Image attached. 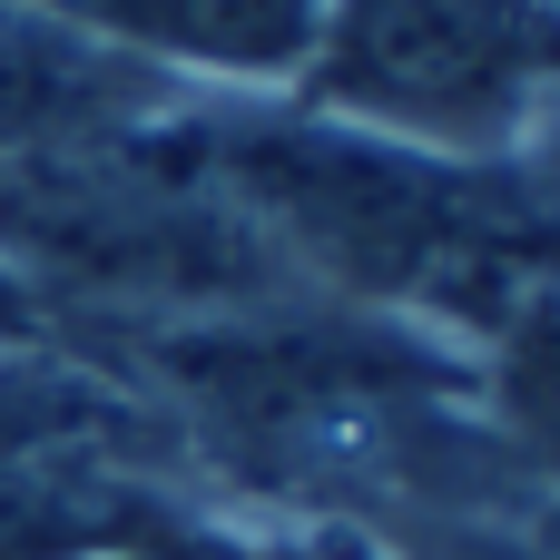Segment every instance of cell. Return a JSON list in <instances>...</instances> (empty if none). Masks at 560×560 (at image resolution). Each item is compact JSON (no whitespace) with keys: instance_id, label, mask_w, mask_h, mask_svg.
Segmentation results:
<instances>
[{"instance_id":"obj_1","label":"cell","mask_w":560,"mask_h":560,"mask_svg":"<svg viewBox=\"0 0 560 560\" xmlns=\"http://www.w3.org/2000/svg\"><path fill=\"white\" fill-rule=\"evenodd\" d=\"M560 59L551 0H325L315 98L404 148H492Z\"/></svg>"},{"instance_id":"obj_2","label":"cell","mask_w":560,"mask_h":560,"mask_svg":"<svg viewBox=\"0 0 560 560\" xmlns=\"http://www.w3.org/2000/svg\"><path fill=\"white\" fill-rule=\"evenodd\" d=\"M69 20L79 39L138 69H207V79H295L325 39V0H20Z\"/></svg>"},{"instance_id":"obj_3","label":"cell","mask_w":560,"mask_h":560,"mask_svg":"<svg viewBox=\"0 0 560 560\" xmlns=\"http://www.w3.org/2000/svg\"><path fill=\"white\" fill-rule=\"evenodd\" d=\"M167 532V502L89 453L0 463V560H118Z\"/></svg>"},{"instance_id":"obj_4","label":"cell","mask_w":560,"mask_h":560,"mask_svg":"<svg viewBox=\"0 0 560 560\" xmlns=\"http://www.w3.org/2000/svg\"><path fill=\"white\" fill-rule=\"evenodd\" d=\"M118 560H256V551H226V541H207V532H158V541H138V551H118Z\"/></svg>"},{"instance_id":"obj_5","label":"cell","mask_w":560,"mask_h":560,"mask_svg":"<svg viewBox=\"0 0 560 560\" xmlns=\"http://www.w3.org/2000/svg\"><path fill=\"white\" fill-rule=\"evenodd\" d=\"M0 335H20V285H0Z\"/></svg>"},{"instance_id":"obj_6","label":"cell","mask_w":560,"mask_h":560,"mask_svg":"<svg viewBox=\"0 0 560 560\" xmlns=\"http://www.w3.org/2000/svg\"><path fill=\"white\" fill-rule=\"evenodd\" d=\"M492 560H512V551H492Z\"/></svg>"}]
</instances>
